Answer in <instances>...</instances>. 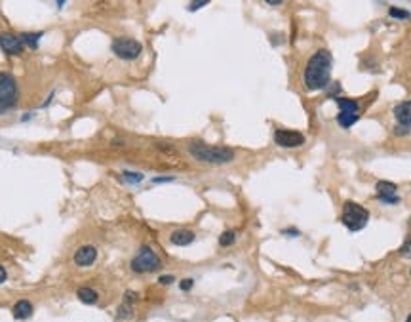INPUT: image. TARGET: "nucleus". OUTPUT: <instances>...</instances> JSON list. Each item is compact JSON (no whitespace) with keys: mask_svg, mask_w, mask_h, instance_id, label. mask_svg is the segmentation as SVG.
Here are the masks:
<instances>
[{"mask_svg":"<svg viewBox=\"0 0 411 322\" xmlns=\"http://www.w3.org/2000/svg\"><path fill=\"white\" fill-rule=\"evenodd\" d=\"M137 294L135 292H131V290H128L126 294H124V297H122V303L118 305V309H116V318L118 320H129L133 314H135V301H137Z\"/></svg>","mask_w":411,"mask_h":322,"instance_id":"9d476101","label":"nucleus"},{"mask_svg":"<svg viewBox=\"0 0 411 322\" xmlns=\"http://www.w3.org/2000/svg\"><path fill=\"white\" fill-rule=\"evenodd\" d=\"M400 255L402 257H411V235L403 240V244H402V248H400Z\"/></svg>","mask_w":411,"mask_h":322,"instance_id":"5701e85b","label":"nucleus"},{"mask_svg":"<svg viewBox=\"0 0 411 322\" xmlns=\"http://www.w3.org/2000/svg\"><path fill=\"white\" fill-rule=\"evenodd\" d=\"M388 16L394 19H411V12L403 8H398V6H390L388 8Z\"/></svg>","mask_w":411,"mask_h":322,"instance_id":"412c9836","label":"nucleus"},{"mask_svg":"<svg viewBox=\"0 0 411 322\" xmlns=\"http://www.w3.org/2000/svg\"><path fill=\"white\" fill-rule=\"evenodd\" d=\"M196 240V233L190 229H175L170 235V242L173 246H188Z\"/></svg>","mask_w":411,"mask_h":322,"instance_id":"f8f14e48","label":"nucleus"},{"mask_svg":"<svg viewBox=\"0 0 411 322\" xmlns=\"http://www.w3.org/2000/svg\"><path fill=\"white\" fill-rule=\"evenodd\" d=\"M19 99V88L16 79L8 73H0V114L16 109Z\"/></svg>","mask_w":411,"mask_h":322,"instance_id":"39448f33","label":"nucleus"},{"mask_svg":"<svg viewBox=\"0 0 411 322\" xmlns=\"http://www.w3.org/2000/svg\"><path fill=\"white\" fill-rule=\"evenodd\" d=\"M409 273H411V269H409Z\"/></svg>","mask_w":411,"mask_h":322,"instance_id":"72a5a7b5","label":"nucleus"},{"mask_svg":"<svg viewBox=\"0 0 411 322\" xmlns=\"http://www.w3.org/2000/svg\"><path fill=\"white\" fill-rule=\"evenodd\" d=\"M187 153L196 162H204V164L212 166L229 164L236 158L234 149L223 147V145H208V143H202V141H188Z\"/></svg>","mask_w":411,"mask_h":322,"instance_id":"f03ea898","label":"nucleus"},{"mask_svg":"<svg viewBox=\"0 0 411 322\" xmlns=\"http://www.w3.org/2000/svg\"><path fill=\"white\" fill-rule=\"evenodd\" d=\"M379 202H383V204H398L400 202V197L398 195H392V197H375Z\"/></svg>","mask_w":411,"mask_h":322,"instance_id":"a878e982","label":"nucleus"},{"mask_svg":"<svg viewBox=\"0 0 411 322\" xmlns=\"http://www.w3.org/2000/svg\"><path fill=\"white\" fill-rule=\"evenodd\" d=\"M282 235H291V236H299L301 233L297 231V229H284Z\"/></svg>","mask_w":411,"mask_h":322,"instance_id":"c85d7f7f","label":"nucleus"},{"mask_svg":"<svg viewBox=\"0 0 411 322\" xmlns=\"http://www.w3.org/2000/svg\"><path fill=\"white\" fill-rule=\"evenodd\" d=\"M392 114L398 124H403L411 128V99L409 101H402L392 109Z\"/></svg>","mask_w":411,"mask_h":322,"instance_id":"ddd939ff","label":"nucleus"},{"mask_svg":"<svg viewBox=\"0 0 411 322\" xmlns=\"http://www.w3.org/2000/svg\"><path fill=\"white\" fill-rule=\"evenodd\" d=\"M42 36H44V33H23V35H21V40H23V44H27L29 48L36 50Z\"/></svg>","mask_w":411,"mask_h":322,"instance_id":"6ab92c4d","label":"nucleus"},{"mask_svg":"<svg viewBox=\"0 0 411 322\" xmlns=\"http://www.w3.org/2000/svg\"><path fill=\"white\" fill-rule=\"evenodd\" d=\"M272 140L280 149H297L301 147V145H305L307 138L297 130H284V128H278V130H274Z\"/></svg>","mask_w":411,"mask_h":322,"instance_id":"6e6552de","label":"nucleus"},{"mask_svg":"<svg viewBox=\"0 0 411 322\" xmlns=\"http://www.w3.org/2000/svg\"><path fill=\"white\" fill-rule=\"evenodd\" d=\"M331 65H333V57L331 53L320 48L310 55L307 61V67L303 71V84L307 92H318V90H325L331 82Z\"/></svg>","mask_w":411,"mask_h":322,"instance_id":"f257e3e1","label":"nucleus"},{"mask_svg":"<svg viewBox=\"0 0 411 322\" xmlns=\"http://www.w3.org/2000/svg\"><path fill=\"white\" fill-rule=\"evenodd\" d=\"M208 4H210V0H190V4H188V12H196V10L208 6Z\"/></svg>","mask_w":411,"mask_h":322,"instance_id":"b1692460","label":"nucleus"},{"mask_svg":"<svg viewBox=\"0 0 411 322\" xmlns=\"http://www.w3.org/2000/svg\"><path fill=\"white\" fill-rule=\"evenodd\" d=\"M173 282H175V277H173V275H162V277L158 279V284H162V286H170Z\"/></svg>","mask_w":411,"mask_h":322,"instance_id":"bb28decb","label":"nucleus"},{"mask_svg":"<svg viewBox=\"0 0 411 322\" xmlns=\"http://www.w3.org/2000/svg\"><path fill=\"white\" fill-rule=\"evenodd\" d=\"M192 286H194V280H192V279H185V280H181V282H179V288L183 290V292H188Z\"/></svg>","mask_w":411,"mask_h":322,"instance_id":"cd10ccee","label":"nucleus"},{"mask_svg":"<svg viewBox=\"0 0 411 322\" xmlns=\"http://www.w3.org/2000/svg\"><path fill=\"white\" fill-rule=\"evenodd\" d=\"M335 103L339 105V114H337V124L341 128H351L352 124L360 120V103L356 99L335 96Z\"/></svg>","mask_w":411,"mask_h":322,"instance_id":"423d86ee","label":"nucleus"},{"mask_svg":"<svg viewBox=\"0 0 411 322\" xmlns=\"http://www.w3.org/2000/svg\"><path fill=\"white\" fill-rule=\"evenodd\" d=\"M409 132H411V128L403 126V124H398V122H396V126L392 128V134L396 136V138H407Z\"/></svg>","mask_w":411,"mask_h":322,"instance_id":"4be33fe9","label":"nucleus"},{"mask_svg":"<svg viewBox=\"0 0 411 322\" xmlns=\"http://www.w3.org/2000/svg\"><path fill=\"white\" fill-rule=\"evenodd\" d=\"M341 223L349 231H362L369 223V212L358 202L347 201L341 210Z\"/></svg>","mask_w":411,"mask_h":322,"instance_id":"7ed1b4c3","label":"nucleus"},{"mask_svg":"<svg viewBox=\"0 0 411 322\" xmlns=\"http://www.w3.org/2000/svg\"><path fill=\"white\" fill-rule=\"evenodd\" d=\"M236 231L234 229H227V231H223L221 236H219V246L221 248H229V246H232V244L236 242Z\"/></svg>","mask_w":411,"mask_h":322,"instance_id":"a211bd4d","label":"nucleus"},{"mask_svg":"<svg viewBox=\"0 0 411 322\" xmlns=\"http://www.w3.org/2000/svg\"><path fill=\"white\" fill-rule=\"evenodd\" d=\"M23 40L21 36L14 35V33H0V48L2 52L8 55H19L23 52Z\"/></svg>","mask_w":411,"mask_h":322,"instance_id":"1a4fd4ad","label":"nucleus"},{"mask_svg":"<svg viewBox=\"0 0 411 322\" xmlns=\"http://www.w3.org/2000/svg\"><path fill=\"white\" fill-rule=\"evenodd\" d=\"M12 313H14V318H17V320H25V318H29V316L33 314V305H31V301H27V299H19V301H16V305H14Z\"/></svg>","mask_w":411,"mask_h":322,"instance_id":"4468645a","label":"nucleus"},{"mask_svg":"<svg viewBox=\"0 0 411 322\" xmlns=\"http://www.w3.org/2000/svg\"><path fill=\"white\" fill-rule=\"evenodd\" d=\"M65 2H67V0H55V4H57V8H63V6H65Z\"/></svg>","mask_w":411,"mask_h":322,"instance_id":"2f4dec72","label":"nucleus"},{"mask_svg":"<svg viewBox=\"0 0 411 322\" xmlns=\"http://www.w3.org/2000/svg\"><path fill=\"white\" fill-rule=\"evenodd\" d=\"M375 191H377L375 197H392V195H398V185L392 181L381 179V181L375 183Z\"/></svg>","mask_w":411,"mask_h":322,"instance_id":"dca6fc26","label":"nucleus"},{"mask_svg":"<svg viewBox=\"0 0 411 322\" xmlns=\"http://www.w3.org/2000/svg\"><path fill=\"white\" fill-rule=\"evenodd\" d=\"M405 322H411V314L407 316V318H405Z\"/></svg>","mask_w":411,"mask_h":322,"instance_id":"473e14b6","label":"nucleus"},{"mask_svg":"<svg viewBox=\"0 0 411 322\" xmlns=\"http://www.w3.org/2000/svg\"><path fill=\"white\" fill-rule=\"evenodd\" d=\"M265 2L268 4V6H280L284 0H265Z\"/></svg>","mask_w":411,"mask_h":322,"instance_id":"7c9ffc66","label":"nucleus"},{"mask_svg":"<svg viewBox=\"0 0 411 322\" xmlns=\"http://www.w3.org/2000/svg\"><path fill=\"white\" fill-rule=\"evenodd\" d=\"M154 149H156L160 155H164L166 158H177V157H179V151L173 147L171 143H156V145H154Z\"/></svg>","mask_w":411,"mask_h":322,"instance_id":"f3484780","label":"nucleus"},{"mask_svg":"<svg viewBox=\"0 0 411 322\" xmlns=\"http://www.w3.org/2000/svg\"><path fill=\"white\" fill-rule=\"evenodd\" d=\"M95 260H97V248L92 244H84L75 252V265L78 267H90L95 263Z\"/></svg>","mask_w":411,"mask_h":322,"instance_id":"9b49d317","label":"nucleus"},{"mask_svg":"<svg viewBox=\"0 0 411 322\" xmlns=\"http://www.w3.org/2000/svg\"><path fill=\"white\" fill-rule=\"evenodd\" d=\"M162 267V260L158 257V253L154 252L151 246L143 244L139 248V252L133 255V260L129 262V269L137 273V275H147V273H154Z\"/></svg>","mask_w":411,"mask_h":322,"instance_id":"20e7f679","label":"nucleus"},{"mask_svg":"<svg viewBox=\"0 0 411 322\" xmlns=\"http://www.w3.org/2000/svg\"><path fill=\"white\" fill-rule=\"evenodd\" d=\"M122 179L126 183H129V185H137V183H141L143 179H145V175L141 174V172H129V170H124L122 172Z\"/></svg>","mask_w":411,"mask_h":322,"instance_id":"aec40b11","label":"nucleus"},{"mask_svg":"<svg viewBox=\"0 0 411 322\" xmlns=\"http://www.w3.org/2000/svg\"><path fill=\"white\" fill-rule=\"evenodd\" d=\"M77 297L86 305H95L97 301H99V294L95 292L94 288H90V286H80V288H78Z\"/></svg>","mask_w":411,"mask_h":322,"instance_id":"2eb2a0df","label":"nucleus"},{"mask_svg":"<svg viewBox=\"0 0 411 322\" xmlns=\"http://www.w3.org/2000/svg\"><path fill=\"white\" fill-rule=\"evenodd\" d=\"M171 181H175V175H156V177H153L154 185H160V183H171Z\"/></svg>","mask_w":411,"mask_h":322,"instance_id":"393cba45","label":"nucleus"},{"mask_svg":"<svg viewBox=\"0 0 411 322\" xmlns=\"http://www.w3.org/2000/svg\"><path fill=\"white\" fill-rule=\"evenodd\" d=\"M6 279H8V273H6V269L0 265V284H2V282H6Z\"/></svg>","mask_w":411,"mask_h":322,"instance_id":"c756f323","label":"nucleus"},{"mask_svg":"<svg viewBox=\"0 0 411 322\" xmlns=\"http://www.w3.org/2000/svg\"><path fill=\"white\" fill-rule=\"evenodd\" d=\"M111 50H112V53H114L116 57H120V59L133 61V59H137V57L141 55V52H143V46H141V42H139V40H135V38H129V36H118V38H114V40H112Z\"/></svg>","mask_w":411,"mask_h":322,"instance_id":"0eeeda50","label":"nucleus"}]
</instances>
